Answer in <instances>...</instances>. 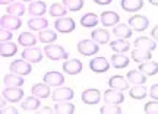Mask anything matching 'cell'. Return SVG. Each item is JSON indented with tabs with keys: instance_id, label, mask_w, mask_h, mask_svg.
Listing matches in <instances>:
<instances>
[{
	"instance_id": "1",
	"label": "cell",
	"mask_w": 158,
	"mask_h": 114,
	"mask_svg": "<svg viewBox=\"0 0 158 114\" xmlns=\"http://www.w3.org/2000/svg\"><path fill=\"white\" fill-rule=\"evenodd\" d=\"M44 53L50 60H54V62H57V60H66L69 57L68 51H66L62 46H56V44H53V43H51V44H47V46L44 47Z\"/></svg>"
},
{
	"instance_id": "2",
	"label": "cell",
	"mask_w": 158,
	"mask_h": 114,
	"mask_svg": "<svg viewBox=\"0 0 158 114\" xmlns=\"http://www.w3.org/2000/svg\"><path fill=\"white\" fill-rule=\"evenodd\" d=\"M54 26L59 32H62V34H69V32H72L75 31L76 28V23L72 18H68V16H60L56 19V22H54Z\"/></svg>"
},
{
	"instance_id": "3",
	"label": "cell",
	"mask_w": 158,
	"mask_h": 114,
	"mask_svg": "<svg viewBox=\"0 0 158 114\" xmlns=\"http://www.w3.org/2000/svg\"><path fill=\"white\" fill-rule=\"evenodd\" d=\"M100 50V47L94 40H82L78 43V51L84 56H94Z\"/></svg>"
},
{
	"instance_id": "4",
	"label": "cell",
	"mask_w": 158,
	"mask_h": 114,
	"mask_svg": "<svg viewBox=\"0 0 158 114\" xmlns=\"http://www.w3.org/2000/svg\"><path fill=\"white\" fill-rule=\"evenodd\" d=\"M12 73H16V75H21V76H25V75H29L32 72V67L29 62H25V60H13L9 66Z\"/></svg>"
},
{
	"instance_id": "5",
	"label": "cell",
	"mask_w": 158,
	"mask_h": 114,
	"mask_svg": "<svg viewBox=\"0 0 158 114\" xmlns=\"http://www.w3.org/2000/svg\"><path fill=\"white\" fill-rule=\"evenodd\" d=\"M129 25H130V28H132V31L141 32V31H145L149 26V21L143 15H133L129 19Z\"/></svg>"
},
{
	"instance_id": "6",
	"label": "cell",
	"mask_w": 158,
	"mask_h": 114,
	"mask_svg": "<svg viewBox=\"0 0 158 114\" xmlns=\"http://www.w3.org/2000/svg\"><path fill=\"white\" fill-rule=\"evenodd\" d=\"M75 97V92L72 88H66V86H62V88H57L53 91L51 94V98L59 103V101H70L72 98Z\"/></svg>"
},
{
	"instance_id": "7",
	"label": "cell",
	"mask_w": 158,
	"mask_h": 114,
	"mask_svg": "<svg viewBox=\"0 0 158 114\" xmlns=\"http://www.w3.org/2000/svg\"><path fill=\"white\" fill-rule=\"evenodd\" d=\"M21 19L18 16H13V15H5V16L0 18V26L5 29H9V31H13V29H19L21 28Z\"/></svg>"
},
{
	"instance_id": "8",
	"label": "cell",
	"mask_w": 158,
	"mask_h": 114,
	"mask_svg": "<svg viewBox=\"0 0 158 114\" xmlns=\"http://www.w3.org/2000/svg\"><path fill=\"white\" fill-rule=\"evenodd\" d=\"M22 59L29 63H40L43 60V51L40 48H35L34 46L27 47L22 51Z\"/></svg>"
},
{
	"instance_id": "9",
	"label": "cell",
	"mask_w": 158,
	"mask_h": 114,
	"mask_svg": "<svg viewBox=\"0 0 158 114\" xmlns=\"http://www.w3.org/2000/svg\"><path fill=\"white\" fill-rule=\"evenodd\" d=\"M104 101H106V104L118 105V104H122L124 101V95L122 94V91L110 88V89H107L104 92Z\"/></svg>"
},
{
	"instance_id": "10",
	"label": "cell",
	"mask_w": 158,
	"mask_h": 114,
	"mask_svg": "<svg viewBox=\"0 0 158 114\" xmlns=\"http://www.w3.org/2000/svg\"><path fill=\"white\" fill-rule=\"evenodd\" d=\"M89 67L95 73H104L110 69V63L106 57H95L89 62Z\"/></svg>"
},
{
	"instance_id": "11",
	"label": "cell",
	"mask_w": 158,
	"mask_h": 114,
	"mask_svg": "<svg viewBox=\"0 0 158 114\" xmlns=\"http://www.w3.org/2000/svg\"><path fill=\"white\" fill-rule=\"evenodd\" d=\"M23 97V91L21 89V86H13V88H9L6 86V89L3 91V98L6 101H10V103H18L21 101Z\"/></svg>"
},
{
	"instance_id": "12",
	"label": "cell",
	"mask_w": 158,
	"mask_h": 114,
	"mask_svg": "<svg viewBox=\"0 0 158 114\" xmlns=\"http://www.w3.org/2000/svg\"><path fill=\"white\" fill-rule=\"evenodd\" d=\"M44 83H47L48 86H60L62 83H64V76H63L60 72H47L44 75Z\"/></svg>"
},
{
	"instance_id": "13",
	"label": "cell",
	"mask_w": 158,
	"mask_h": 114,
	"mask_svg": "<svg viewBox=\"0 0 158 114\" xmlns=\"http://www.w3.org/2000/svg\"><path fill=\"white\" fill-rule=\"evenodd\" d=\"M101 100V94L98 89H85L82 92V101L88 105H94Z\"/></svg>"
},
{
	"instance_id": "14",
	"label": "cell",
	"mask_w": 158,
	"mask_h": 114,
	"mask_svg": "<svg viewBox=\"0 0 158 114\" xmlns=\"http://www.w3.org/2000/svg\"><path fill=\"white\" fill-rule=\"evenodd\" d=\"M108 86L110 88H113V89H118V91H124V89H127L129 88V82L126 78L123 76H111L110 79H108Z\"/></svg>"
},
{
	"instance_id": "15",
	"label": "cell",
	"mask_w": 158,
	"mask_h": 114,
	"mask_svg": "<svg viewBox=\"0 0 158 114\" xmlns=\"http://www.w3.org/2000/svg\"><path fill=\"white\" fill-rule=\"evenodd\" d=\"M120 6H122L123 10L130 12V13H135V12L142 9L143 0H120Z\"/></svg>"
},
{
	"instance_id": "16",
	"label": "cell",
	"mask_w": 158,
	"mask_h": 114,
	"mask_svg": "<svg viewBox=\"0 0 158 114\" xmlns=\"http://www.w3.org/2000/svg\"><path fill=\"white\" fill-rule=\"evenodd\" d=\"M63 70L68 75H78L82 72V63L73 59V60H66L63 63Z\"/></svg>"
},
{
	"instance_id": "17",
	"label": "cell",
	"mask_w": 158,
	"mask_h": 114,
	"mask_svg": "<svg viewBox=\"0 0 158 114\" xmlns=\"http://www.w3.org/2000/svg\"><path fill=\"white\" fill-rule=\"evenodd\" d=\"M100 21L104 26H113V25H117L120 18L116 12H111V10H107V12H102L101 13V18Z\"/></svg>"
},
{
	"instance_id": "18",
	"label": "cell",
	"mask_w": 158,
	"mask_h": 114,
	"mask_svg": "<svg viewBox=\"0 0 158 114\" xmlns=\"http://www.w3.org/2000/svg\"><path fill=\"white\" fill-rule=\"evenodd\" d=\"M133 46H135V48H142V50H149V51H152V50L157 48V43L154 40H151V38L139 37V38L135 40Z\"/></svg>"
},
{
	"instance_id": "19",
	"label": "cell",
	"mask_w": 158,
	"mask_h": 114,
	"mask_svg": "<svg viewBox=\"0 0 158 114\" xmlns=\"http://www.w3.org/2000/svg\"><path fill=\"white\" fill-rule=\"evenodd\" d=\"M18 53L16 44H13L10 41H3L0 43V56L2 57H12Z\"/></svg>"
},
{
	"instance_id": "20",
	"label": "cell",
	"mask_w": 158,
	"mask_h": 114,
	"mask_svg": "<svg viewBox=\"0 0 158 114\" xmlns=\"http://www.w3.org/2000/svg\"><path fill=\"white\" fill-rule=\"evenodd\" d=\"M47 10V6L44 2H31L28 6V13L32 16H43Z\"/></svg>"
},
{
	"instance_id": "21",
	"label": "cell",
	"mask_w": 158,
	"mask_h": 114,
	"mask_svg": "<svg viewBox=\"0 0 158 114\" xmlns=\"http://www.w3.org/2000/svg\"><path fill=\"white\" fill-rule=\"evenodd\" d=\"M126 79L129 83H135V85H143L147 82V76L142 73L141 70H130L127 72V76Z\"/></svg>"
},
{
	"instance_id": "22",
	"label": "cell",
	"mask_w": 158,
	"mask_h": 114,
	"mask_svg": "<svg viewBox=\"0 0 158 114\" xmlns=\"http://www.w3.org/2000/svg\"><path fill=\"white\" fill-rule=\"evenodd\" d=\"M31 92H32V95L37 98H48L50 97V86L47 85V83H35L34 86H32V89H31Z\"/></svg>"
},
{
	"instance_id": "23",
	"label": "cell",
	"mask_w": 158,
	"mask_h": 114,
	"mask_svg": "<svg viewBox=\"0 0 158 114\" xmlns=\"http://www.w3.org/2000/svg\"><path fill=\"white\" fill-rule=\"evenodd\" d=\"M139 70H141L145 76H154V75H157V72H158V64H157V62H151V60H147V62H143V63L141 62Z\"/></svg>"
},
{
	"instance_id": "24",
	"label": "cell",
	"mask_w": 158,
	"mask_h": 114,
	"mask_svg": "<svg viewBox=\"0 0 158 114\" xmlns=\"http://www.w3.org/2000/svg\"><path fill=\"white\" fill-rule=\"evenodd\" d=\"M28 26L32 31H41V29H45L48 26V21L43 16H34L28 21Z\"/></svg>"
},
{
	"instance_id": "25",
	"label": "cell",
	"mask_w": 158,
	"mask_h": 114,
	"mask_svg": "<svg viewBox=\"0 0 158 114\" xmlns=\"http://www.w3.org/2000/svg\"><path fill=\"white\" fill-rule=\"evenodd\" d=\"M22 110L23 111H27V113H32V111H37V110L41 107V104H40V98L37 97H28L25 101L22 103Z\"/></svg>"
},
{
	"instance_id": "26",
	"label": "cell",
	"mask_w": 158,
	"mask_h": 114,
	"mask_svg": "<svg viewBox=\"0 0 158 114\" xmlns=\"http://www.w3.org/2000/svg\"><path fill=\"white\" fill-rule=\"evenodd\" d=\"M3 83H5V86H9V88H13V86H22L23 85V78L21 76V75L9 73L3 78Z\"/></svg>"
},
{
	"instance_id": "27",
	"label": "cell",
	"mask_w": 158,
	"mask_h": 114,
	"mask_svg": "<svg viewBox=\"0 0 158 114\" xmlns=\"http://www.w3.org/2000/svg\"><path fill=\"white\" fill-rule=\"evenodd\" d=\"M91 37H92V40L95 41L97 44H107L108 41H110L108 31H106V29H102V28H98L95 31H92Z\"/></svg>"
},
{
	"instance_id": "28",
	"label": "cell",
	"mask_w": 158,
	"mask_h": 114,
	"mask_svg": "<svg viewBox=\"0 0 158 114\" xmlns=\"http://www.w3.org/2000/svg\"><path fill=\"white\" fill-rule=\"evenodd\" d=\"M53 111L59 114H72L75 113V105L72 103H68V101H59L54 105Z\"/></svg>"
},
{
	"instance_id": "29",
	"label": "cell",
	"mask_w": 158,
	"mask_h": 114,
	"mask_svg": "<svg viewBox=\"0 0 158 114\" xmlns=\"http://www.w3.org/2000/svg\"><path fill=\"white\" fill-rule=\"evenodd\" d=\"M110 47H111V50L116 53H126L127 50L130 48V44L127 40H123V38H117V40H114L110 43Z\"/></svg>"
},
{
	"instance_id": "30",
	"label": "cell",
	"mask_w": 158,
	"mask_h": 114,
	"mask_svg": "<svg viewBox=\"0 0 158 114\" xmlns=\"http://www.w3.org/2000/svg\"><path fill=\"white\" fill-rule=\"evenodd\" d=\"M38 40L41 43H45V44H51V43H54L57 40V35L54 31H51V29H41L38 31Z\"/></svg>"
},
{
	"instance_id": "31",
	"label": "cell",
	"mask_w": 158,
	"mask_h": 114,
	"mask_svg": "<svg viewBox=\"0 0 158 114\" xmlns=\"http://www.w3.org/2000/svg\"><path fill=\"white\" fill-rule=\"evenodd\" d=\"M113 34L116 35L117 38L127 40V38L132 37V28H130L129 25H123V23H120V25H117V26L113 29Z\"/></svg>"
},
{
	"instance_id": "32",
	"label": "cell",
	"mask_w": 158,
	"mask_h": 114,
	"mask_svg": "<svg viewBox=\"0 0 158 114\" xmlns=\"http://www.w3.org/2000/svg\"><path fill=\"white\" fill-rule=\"evenodd\" d=\"M129 59L124 56L123 53H116V54H113L111 56V64H113L114 67H117V69H123L126 67L127 64H129Z\"/></svg>"
},
{
	"instance_id": "33",
	"label": "cell",
	"mask_w": 158,
	"mask_h": 114,
	"mask_svg": "<svg viewBox=\"0 0 158 114\" xmlns=\"http://www.w3.org/2000/svg\"><path fill=\"white\" fill-rule=\"evenodd\" d=\"M132 59H133V62H147V60H151V51L149 50H142V48H135L133 51H132Z\"/></svg>"
},
{
	"instance_id": "34",
	"label": "cell",
	"mask_w": 158,
	"mask_h": 114,
	"mask_svg": "<svg viewBox=\"0 0 158 114\" xmlns=\"http://www.w3.org/2000/svg\"><path fill=\"white\" fill-rule=\"evenodd\" d=\"M97 23H98V16H97L95 13H85L84 16L81 18V25L84 26V28H92V26H95Z\"/></svg>"
},
{
	"instance_id": "35",
	"label": "cell",
	"mask_w": 158,
	"mask_h": 114,
	"mask_svg": "<svg viewBox=\"0 0 158 114\" xmlns=\"http://www.w3.org/2000/svg\"><path fill=\"white\" fill-rule=\"evenodd\" d=\"M18 43L23 47H32V46H35L37 38L31 32H22V34L19 35V38H18Z\"/></svg>"
},
{
	"instance_id": "36",
	"label": "cell",
	"mask_w": 158,
	"mask_h": 114,
	"mask_svg": "<svg viewBox=\"0 0 158 114\" xmlns=\"http://www.w3.org/2000/svg\"><path fill=\"white\" fill-rule=\"evenodd\" d=\"M129 95L133 98V100H143L145 97H148L147 89H145L143 85H135L133 88H130Z\"/></svg>"
},
{
	"instance_id": "37",
	"label": "cell",
	"mask_w": 158,
	"mask_h": 114,
	"mask_svg": "<svg viewBox=\"0 0 158 114\" xmlns=\"http://www.w3.org/2000/svg\"><path fill=\"white\" fill-rule=\"evenodd\" d=\"M7 13L9 15H13V16H22L23 13H25V6L22 3H10V5H7Z\"/></svg>"
},
{
	"instance_id": "38",
	"label": "cell",
	"mask_w": 158,
	"mask_h": 114,
	"mask_svg": "<svg viewBox=\"0 0 158 114\" xmlns=\"http://www.w3.org/2000/svg\"><path fill=\"white\" fill-rule=\"evenodd\" d=\"M68 13V9L64 7V5L62 3H53L50 6V15L51 16H56V18H60V16H64Z\"/></svg>"
},
{
	"instance_id": "39",
	"label": "cell",
	"mask_w": 158,
	"mask_h": 114,
	"mask_svg": "<svg viewBox=\"0 0 158 114\" xmlns=\"http://www.w3.org/2000/svg\"><path fill=\"white\" fill-rule=\"evenodd\" d=\"M63 5L66 9L72 12H78L82 9V6H84V0H63Z\"/></svg>"
},
{
	"instance_id": "40",
	"label": "cell",
	"mask_w": 158,
	"mask_h": 114,
	"mask_svg": "<svg viewBox=\"0 0 158 114\" xmlns=\"http://www.w3.org/2000/svg\"><path fill=\"white\" fill-rule=\"evenodd\" d=\"M100 113L101 114H120L122 113V108L117 107V105H113V104H107L100 108Z\"/></svg>"
},
{
	"instance_id": "41",
	"label": "cell",
	"mask_w": 158,
	"mask_h": 114,
	"mask_svg": "<svg viewBox=\"0 0 158 114\" xmlns=\"http://www.w3.org/2000/svg\"><path fill=\"white\" fill-rule=\"evenodd\" d=\"M158 104H157V100H154V101H151V103H148L147 105H145V108H143V111L147 114H157L158 111Z\"/></svg>"
},
{
	"instance_id": "42",
	"label": "cell",
	"mask_w": 158,
	"mask_h": 114,
	"mask_svg": "<svg viewBox=\"0 0 158 114\" xmlns=\"http://www.w3.org/2000/svg\"><path fill=\"white\" fill-rule=\"evenodd\" d=\"M12 31L9 29H5V28H0V43H3V41H10L12 40Z\"/></svg>"
},
{
	"instance_id": "43",
	"label": "cell",
	"mask_w": 158,
	"mask_h": 114,
	"mask_svg": "<svg viewBox=\"0 0 158 114\" xmlns=\"http://www.w3.org/2000/svg\"><path fill=\"white\" fill-rule=\"evenodd\" d=\"M149 97H152L154 100H157L158 98V85L157 83L151 86V89H149Z\"/></svg>"
},
{
	"instance_id": "44",
	"label": "cell",
	"mask_w": 158,
	"mask_h": 114,
	"mask_svg": "<svg viewBox=\"0 0 158 114\" xmlns=\"http://www.w3.org/2000/svg\"><path fill=\"white\" fill-rule=\"evenodd\" d=\"M0 113H2V114H13V113L18 114L19 111H18L16 108H2V110H0Z\"/></svg>"
},
{
	"instance_id": "45",
	"label": "cell",
	"mask_w": 158,
	"mask_h": 114,
	"mask_svg": "<svg viewBox=\"0 0 158 114\" xmlns=\"http://www.w3.org/2000/svg\"><path fill=\"white\" fill-rule=\"evenodd\" d=\"M97 5H101V6H104V5H110L113 0H94Z\"/></svg>"
},
{
	"instance_id": "46",
	"label": "cell",
	"mask_w": 158,
	"mask_h": 114,
	"mask_svg": "<svg viewBox=\"0 0 158 114\" xmlns=\"http://www.w3.org/2000/svg\"><path fill=\"white\" fill-rule=\"evenodd\" d=\"M5 107H6V100L3 97H0V110L5 108Z\"/></svg>"
},
{
	"instance_id": "47",
	"label": "cell",
	"mask_w": 158,
	"mask_h": 114,
	"mask_svg": "<svg viewBox=\"0 0 158 114\" xmlns=\"http://www.w3.org/2000/svg\"><path fill=\"white\" fill-rule=\"evenodd\" d=\"M157 35H158V29H157V26H155V28L152 29V32H151V37H152V38H155V40H157Z\"/></svg>"
},
{
	"instance_id": "48",
	"label": "cell",
	"mask_w": 158,
	"mask_h": 114,
	"mask_svg": "<svg viewBox=\"0 0 158 114\" xmlns=\"http://www.w3.org/2000/svg\"><path fill=\"white\" fill-rule=\"evenodd\" d=\"M38 113H44V114H45V113H50V114H51V113H54V111H53L51 108H44V110H40V108H38Z\"/></svg>"
},
{
	"instance_id": "49",
	"label": "cell",
	"mask_w": 158,
	"mask_h": 114,
	"mask_svg": "<svg viewBox=\"0 0 158 114\" xmlns=\"http://www.w3.org/2000/svg\"><path fill=\"white\" fill-rule=\"evenodd\" d=\"M15 0H0V5H10Z\"/></svg>"
},
{
	"instance_id": "50",
	"label": "cell",
	"mask_w": 158,
	"mask_h": 114,
	"mask_svg": "<svg viewBox=\"0 0 158 114\" xmlns=\"http://www.w3.org/2000/svg\"><path fill=\"white\" fill-rule=\"evenodd\" d=\"M149 3H151V5H154V6H157L158 5V0H149Z\"/></svg>"
},
{
	"instance_id": "51",
	"label": "cell",
	"mask_w": 158,
	"mask_h": 114,
	"mask_svg": "<svg viewBox=\"0 0 158 114\" xmlns=\"http://www.w3.org/2000/svg\"><path fill=\"white\" fill-rule=\"evenodd\" d=\"M22 2H32V0H22Z\"/></svg>"
}]
</instances>
